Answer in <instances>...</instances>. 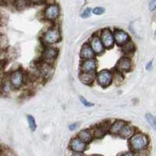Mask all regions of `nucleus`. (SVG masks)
I'll return each instance as SVG.
<instances>
[{"label":"nucleus","mask_w":156,"mask_h":156,"mask_svg":"<svg viewBox=\"0 0 156 156\" xmlns=\"http://www.w3.org/2000/svg\"><path fill=\"white\" fill-rule=\"evenodd\" d=\"M41 41L45 46H51L52 44H57L61 41L62 34L58 27H51L47 29L41 35Z\"/></svg>","instance_id":"f257e3e1"},{"label":"nucleus","mask_w":156,"mask_h":156,"mask_svg":"<svg viewBox=\"0 0 156 156\" xmlns=\"http://www.w3.org/2000/svg\"><path fill=\"white\" fill-rule=\"evenodd\" d=\"M148 142V138L146 135L141 133H136L129 138V147L133 151H140L147 147Z\"/></svg>","instance_id":"f03ea898"},{"label":"nucleus","mask_w":156,"mask_h":156,"mask_svg":"<svg viewBox=\"0 0 156 156\" xmlns=\"http://www.w3.org/2000/svg\"><path fill=\"white\" fill-rule=\"evenodd\" d=\"M25 76L26 73L22 69H18L12 70L8 76V80L12 89H19L23 87L25 83Z\"/></svg>","instance_id":"7ed1b4c3"},{"label":"nucleus","mask_w":156,"mask_h":156,"mask_svg":"<svg viewBox=\"0 0 156 156\" xmlns=\"http://www.w3.org/2000/svg\"><path fill=\"white\" fill-rule=\"evenodd\" d=\"M95 80L100 87L106 88L112 83L113 80V72L109 69H102L96 73Z\"/></svg>","instance_id":"20e7f679"},{"label":"nucleus","mask_w":156,"mask_h":156,"mask_svg":"<svg viewBox=\"0 0 156 156\" xmlns=\"http://www.w3.org/2000/svg\"><path fill=\"white\" fill-rule=\"evenodd\" d=\"M58 54H59V51L55 47L44 46V49L41 51V61L53 65L55 61L58 58Z\"/></svg>","instance_id":"39448f33"},{"label":"nucleus","mask_w":156,"mask_h":156,"mask_svg":"<svg viewBox=\"0 0 156 156\" xmlns=\"http://www.w3.org/2000/svg\"><path fill=\"white\" fill-rule=\"evenodd\" d=\"M99 37L105 49H111L115 45L113 31L108 27H105L100 30Z\"/></svg>","instance_id":"423d86ee"},{"label":"nucleus","mask_w":156,"mask_h":156,"mask_svg":"<svg viewBox=\"0 0 156 156\" xmlns=\"http://www.w3.org/2000/svg\"><path fill=\"white\" fill-rule=\"evenodd\" d=\"M60 16V8L58 4L51 3L48 5L44 9L43 17L48 21H55Z\"/></svg>","instance_id":"0eeeda50"},{"label":"nucleus","mask_w":156,"mask_h":156,"mask_svg":"<svg viewBox=\"0 0 156 156\" xmlns=\"http://www.w3.org/2000/svg\"><path fill=\"white\" fill-rule=\"evenodd\" d=\"M37 69L38 70L39 74H40L41 77L45 80L51 78L54 73L53 65L42 62V61H40V62L37 64Z\"/></svg>","instance_id":"6e6552de"},{"label":"nucleus","mask_w":156,"mask_h":156,"mask_svg":"<svg viewBox=\"0 0 156 156\" xmlns=\"http://www.w3.org/2000/svg\"><path fill=\"white\" fill-rule=\"evenodd\" d=\"M88 43L90 44V48H92L93 51L94 52L95 55H100L102 53H104L105 48L104 47V45H103L98 34H93L91 36V37L90 38V41H89Z\"/></svg>","instance_id":"1a4fd4ad"},{"label":"nucleus","mask_w":156,"mask_h":156,"mask_svg":"<svg viewBox=\"0 0 156 156\" xmlns=\"http://www.w3.org/2000/svg\"><path fill=\"white\" fill-rule=\"evenodd\" d=\"M114 40H115V44L119 47L123 46L124 44L130 41V36L125 30L121 29H115L113 31Z\"/></svg>","instance_id":"9d476101"},{"label":"nucleus","mask_w":156,"mask_h":156,"mask_svg":"<svg viewBox=\"0 0 156 156\" xmlns=\"http://www.w3.org/2000/svg\"><path fill=\"white\" fill-rule=\"evenodd\" d=\"M98 69V62L96 58L82 60L80 65V72L88 73H96Z\"/></svg>","instance_id":"9b49d317"},{"label":"nucleus","mask_w":156,"mask_h":156,"mask_svg":"<svg viewBox=\"0 0 156 156\" xmlns=\"http://www.w3.org/2000/svg\"><path fill=\"white\" fill-rule=\"evenodd\" d=\"M110 126H111V122L109 121H105V122H101L99 124L94 126L91 129L93 135H94V138L100 139L103 137L108 132Z\"/></svg>","instance_id":"f8f14e48"},{"label":"nucleus","mask_w":156,"mask_h":156,"mask_svg":"<svg viewBox=\"0 0 156 156\" xmlns=\"http://www.w3.org/2000/svg\"><path fill=\"white\" fill-rule=\"evenodd\" d=\"M132 69V60L127 56L121 57L115 64V70L120 73H128Z\"/></svg>","instance_id":"ddd939ff"},{"label":"nucleus","mask_w":156,"mask_h":156,"mask_svg":"<svg viewBox=\"0 0 156 156\" xmlns=\"http://www.w3.org/2000/svg\"><path fill=\"white\" fill-rule=\"evenodd\" d=\"M87 144L82 141L80 138H78L77 136L71 139L69 144V147L71 151L78 153H83L87 149Z\"/></svg>","instance_id":"4468645a"},{"label":"nucleus","mask_w":156,"mask_h":156,"mask_svg":"<svg viewBox=\"0 0 156 156\" xmlns=\"http://www.w3.org/2000/svg\"><path fill=\"white\" fill-rule=\"evenodd\" d=\"M95 54L93 51L92 48H90L89 43H84L82 45L80 51V58L81 60H87V59H91L95 58Z\"/></svg>","instance_id":"2eb2a0df"},{"label":"nucleus","mask_w":156,"mask_h":156,"mask_svg":"<svg viewBox=\"0 0 156 156\" xmlns=\"http://www.w3.org/2000/svg\"><path fill=\"white\" fill-rule=\"evenodd\" d=\"M135 133V128L133 126L129 125L126 122L123 126V127L121 129L118 136H120L121 138L123 139H129Z\"/></svg>","instance_id":"dca6fc26"},{"label":"nucleus","mask_w":156,"mask_h":156,"mask_svg":"<svg viewBox=\"0 0 156 156\" xmlns=\"http://www.w3.org/2000/svg\"><path fill=\"white\" fill-rule=\"evenodd\" d=\"M126 123V122L122 120V119H117V120H115L113 122L111 123L108 133H109L110 134L114 135V136H118L121 129L123 127V126H124Z\"/></svg>","instance_id":"f3484780"},{"label":"nucleus","mask_w":156,"mask_h":156,"mask_svg":"<svg viewBox=\"0 0 156 156\" xmlns=\"http://www.w3.org/2000/svg\"><path fill=\"white\" fill-rule=\"evenodd\" d=\"M76 136L87 144H89L94 139V135H93V132L91 129H82L77 133Z\"/></svg>","instance_id":"a211bd4d"},{"label":"nucleus","mask_w":156,"mask_h":156,"mask_svg":"<svg viewBox=\"0 0 156 156\" xmlns=\"http://www.w3.org/2000/svg\"><path fill=\"white\" fill-rule=\"evenodd\" d=\"M79 80L81 83H83L85 85H90L95 81L96 73H88L80 72L79 73Z\"/></svg>","instance_id":"6ab92c4d"},{"label":"nucleus","mask_w":156,"mask_h":156,"mask_svg":"<svg viewBox=\"0 0 156 156\" xmlns=\"http://www.w3.org/2000/svg\"><path fill=\"white\" fill-rule=\"evenodd\" d=\"M112 72H113V80H112V83H115V85H119V84L122 83L123 80H124L123 73H120V72L117 70H112Z\"/></svg>","instance_id":"aec40b11"},{"label":"nucleus","mask_w":156,"mask_h":156,"mask_svg":"<svg viewBox=\"0 0 156 156\" xmlns=\"http://www.w3.org/2000/svg\"><path fill=\"white\" fill-rule=\"evenodd\" d=\"M135 50H136V47H135V44H133V42H132L131 41H129L128 43H126V44H124L123 46H122V51L124 52L125 54H129L134 52Z\"/></svg>","instance_id":"412c9836"},{"label":"nucleus","mask_w":156,"mask_h":156,"mask_svg":"<svg viewBox=\"0 0 156 156\" xmlns=\"http://www.w3.org/2000/svg\"><path fill=\"white\" fill-rule=\"evenodd\" d=\"M27 123L30 129L32 132H34L37 129V123H36L35 118L31 115H27Z\"/></svg>","instance_id":"4be33fe9"},{"label":"nucleus","mask_w":156,"mask_h":156,"mask_svg":"<svg viewBox=\"0 0 156 156\" xmlns=\"http://www.w3.org/2000/svg\"><path fill=\"white\" fill-rule=\"evenodd\" d=\"M145 119L149 123V125L156 130V118L151 113H147L145 115Z\"/></svg>","instance_id":"5701e85b"},{"label":"nucleus","mask_w":156,"mask_h":156,"mask_svg":"<svg viewBox=\"0 0 156 156\" xmlns=\"http://www.w3.org/2000/svg\"><path fill=\"white\" fill-rule=\"evenodd\" d=\"M9 47V41L7 37L4 34L0 35V50H6Z\"/></svg>","instance_id":"b1692460"},{"label":"nucleus","mask_w":156,"mask_h":156,"mask_svg":"<svg viewBox=\"0 0 156 156\" xmlns=\"http://www.w3.org/2000/svg\"><path fill=\"white\" fill-rule=\"evenodd\" d=\"M28 3L29 2L27 0H15L14 5L16 9L20 10V9H24Z\"/></svg>","instance_id":"393cba45"},{"label":"nucleus","mask_w":156,"mask_h":156,"mask_svg":"<svg viewBox=\"0 0 156 156\" xmlns=\"http://www.w3.org/2000/svg\"><path fill=\"white\" fill-rule=\"evenodd\" d=\"M105 9L104 7H101V6H97V7H94L92 9V13L94 15H97V16H100V15H102L104 12H105Z\"/></svg>","instance_id":"a878e982"},{"label":"nucleus","mask_w":156,"mask_h":156,"mask_svg":"<svg viewBox=\"0 0 156 156\" xmlns=\"http://www.w3.org/2000/svg\"><path fill=\"white\" fill-rule=\"evenodd\" d=\"M91 12H92V9H90V8L87 7L85 9H83V12L80 14V16L82 18H83V19H87V18L90 17V15H91Z\"/></svg>","instance_id":"bb28decb"},{"label":"nucleus","mask_w":156,"mask_h":156,"mask_svg":"<svg viewBox=\"0 0 156 156\" xmlns=\"http://www.w3.org/2000/svg\"><path fill=\"white\" fill-rule=\"evenodd\" d=\"M80 102L83 104V105H84L85 107L94 106V103L89 101L88 100L86 99L85 98H83V96H80Z\"/></svg>","instance_id":"cd10ccee"},{"label":"nucleus","mask_w":156,"mask_h":156,"mask_svg":"<svg viewBox=\"0 0 156 156\" xmlns=\"http://www.w3.org/2000/svg\"><path fill=\"white\" fill-rule=\"evenodd\" d=\"M79 126H80L79 122H74V123H72V124L69 125L68 127H69V129L70 131H75L76 129H77L79 128Z\"/></svg>","instance_id":"c85d7f7f"},{"label":"nucleus","mask_w":156,"mask_h":156,"mask_svg":"<svg viewBox=\"0 0 156 156\" xmlns=\"http://www.w3.org/2000/svg\"><path fill=\"white\" fill-rule=\"evenodd\" d=\"M156 9V0H151L149 2V9L150 11H154Z\"/></svg>","instance_id":"c756f323"},{"label":"nucleus","mask_w":156,"mask_h":156,"mask_svg":"<svg viewBox=\"0 0 156 156\" xmlns=\"http://www.w3.org/2000/svg\"><path fill=\"white\" fill-rule=\"evenodd\" d=\"M28 1L29 3H32V4H38L42 2L44 0H27Z\"/></svg>","instance_id":"7c9ffc66"},{"label":"nucleus","mask_w":156,"mask_h":156,"mask_svg":"<svg viewBox=\"0 0 156 156\" xmlns=\"http://www.w3.org/2000/svg\"><path fill=\"white\" fill-rule=\"evenodd\" d=\"M152 69V61H150L149 62H147V65H146V69L147 70H151Z\"/></svg>","instance_id":"2f4dec72"},{"label":"nucleus","mask_w":156,"mask_h":156,"mask_svg":"<svg viewBox=\"0 0 156 156\" xmlns=\"http://www.w3.org/2000/svg\"><path fill=\"white\" fill-rule=\"evenodd\" d=\"M121 156H134V154H133V153L131 152V151H128V152L122 154Z\"/></svg>","instance_id":"473e14b6"},{"label":"nucleus","mask_w":156,"mask_h":156,"mask_svg":"<svg viewBox=\"0 0 156 156\" xmlns=\"http://www.w3.org/2000/svg\"><path fill=\"white\" fill-rule=\"evenodd\" d=\"M70 156H85L83 153H78V152H73Z\"/></svg>","instance_id":"72a5a7b5"},{"label":"nucleus","mask_w":156,"mask_h":156,"mask_svg":"<svg viewBox=\"0 0 156 156\" xmlns=\"http://www.w3.org/2000/svg\"><path fill=\"white\" fill-rule=\"evenodd\" d=\"M4 1H6V2H9V1H12V0H4Z\"/></svg>","instance_id":"f704fd0d"},{"label":"nucleus","mask_w":156,"mask_h":156,"mask_svg":"<svg viewBox=\"0 0 156 156\" xmlns=\"http://www.w3.org/2000/svg\"><path fill=\"white\" fill-rule=\"evenodd\" d=\"M1 21H2V18H1V16H0V23H1Z\"/></svg>","instance_id":"c9c22d12"},{"label":"nucleus","mask_w":156,"mask_h":156,"mask_svg":"<svg viewBox=\"0 0 156 156\" xmlns=\"http://www.w3.org/2000/svg\"><path fill=\"white\" fill-rule=\"evenodd\" d=\"M154 34H155V36H156V30H155V31H154Z\"/></svg>","instance_id":"e433bc0d"}]
</instances>
